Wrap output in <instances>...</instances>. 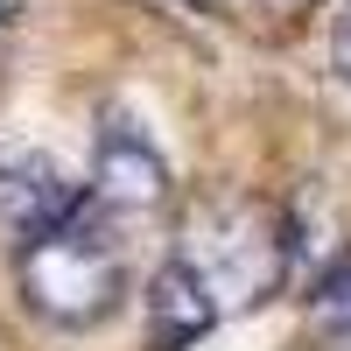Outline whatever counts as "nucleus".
<instances>
[{"label": "nucleus", "instance_id": "f257e3e1", "mask_svg": "<svg viewBox=\"0 0 351 351\" xmlns=\"http://www.w3.org/2000/svg\"><path fill=\"white\" fill-rule=\"evenodd\" d=\"M14 274H21V302L56 330H92L127 295V253L92 225V211L56 225V232L21 239Z\"/></svg>", "mask_w": 351, "mask_h": 351}, {"label": "nucleus", "instance_id": "f03ea898", "mask_svg": "<svg viewBox=\"0 0 351 351\" xmlns=\"http://www.w3.org/2000/svg\"><path fill=\"white\" fill-rule=\"evenodd\" d=\"M84 211H92L84 190L43 148H0V225L8 232L36 239V232H56V225H71Z\"/></svg>", "mask_w": 351, "mask_h": 351}, {"label": "nucleus", "instance_id": "7ed1b4c3", "mask_svg": "<svg viewBox=\"0 0 351 351\" xmlns=\"http://www.w3.org/2000/svg\"><path fill=\"white\" fill-rule=\"evenodd\" d=\"M162 197H169V169H162V155H155L127 120H112L106 141H99V162H92V190H84V204L134 218V211H155Z\"/></svg>", "mask_w": 351, "mask_h": 351}, {"label": "nucleus", "instance_id": "20e7f679", "mask_svg": "<svg viewBox=\"0 0 351 351\" xmlns=\"http://www.w3.org/2000/svg\"><path fill=\"white\" fill-rule=\"evenodd\" d=\"M218 316H225V309H218V295L204 288V274L190 267L183 253L155 267V281H148V330H155V344H162V351L197 344L204 330L218 324Z\"/></svg>", "mask_w": 351, "mask_h": 351}, {"label": "nucleus", "instance_id": "39448f33", "mask_svg": "<svg viewBox=\"0 0 351 351\" xmlns=\"http://www.w3.org/2000/svg\"><path fill=\"white\" fill-rule=\"evenodd\" d=\"M309 330H316V344L351 351V260L324 267V281H316V295H309Z\"/></svg>", "mask_w": 351, "mask_h": 351}, {"label": "nucleus", "instance_id": "423d86ee", "mask_svg": "<svg viewBox=\"0 0 351 351\" xmlns=\"http://www.w3.org/2000/svg\"><path fill=\"white\" fill-rule=\"evenodd\" d=\"M330 71L351 84V0L337 8V21H330Z\"/></svg>", "mask_w": 351, "mask_h": 351}, {"label": "nucleus", "instance_id": "0eeeda50", "mask_svg": "<svg viewBox=\"0 0 351 351\" xmlns=\"http://www.w3.org/2000/svg\"><path fill=\"white\" fill-rule=\"evenodd\" d=\"M267 14H302V8H316V0H260Z\"/></svg>", "mask_w": 351, "mask_h": 351}, {"label": "nucleus", "instance_id": "6e6552de", "mask_svg": "<svg viewBox=\"0 0 351 351\" xmlns=\"http://www.w3.org/2000/svg\"><path fill=\"white\" fill-rule=\"evenodd\" d=\"M14 14H21V0H0V28H8V21H14Z\"/></svg>", "mask_w": 351, "mask_h": 351}, {"label": "nucleus", "instance_id": "1a4fd4ad", "mask_svg": "<svg viewBox=\"0 0 351 351\" xmlns=\"http://www.w3.org/2000/svg\"><path fill=\"white\" fill-rule=\"evenodd\" d=\"M197 8H218V0H197Z\"/></svg>", "mask_w": 351, "mask_h": 351}]
</instances>
